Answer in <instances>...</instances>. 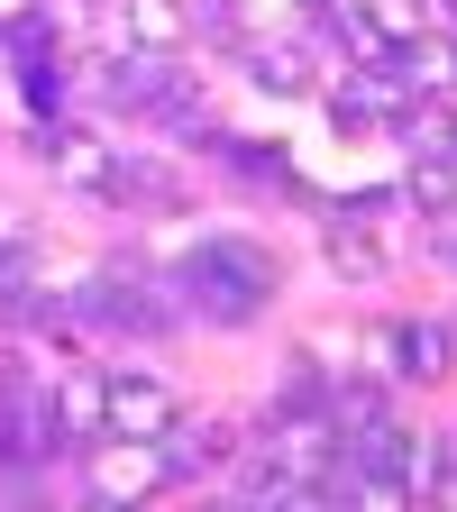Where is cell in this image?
<instances>
[{"mask_svg":"<svg viewBox=\"0 0 457 512\" xmlns=\"http://www.w3.org/2000/svg\"><path fill=\"white\" fill-rule=\"evenodd\" d=\"M156 293L174 302V320L247 330V320H266V302L284 293V256L256 247V238H238V229H211L202 247H183L174 266H156Z\"/></svg>","mask_w":457,"mask_h":512,"instance_id":"1","label":"cell"},{"mask_svg":"<svg viewBox=\"0 0 457 512\" xmlns=\"http://www.w3.org/2000/svg\"><path fill=\"white\" fill-rule=\"evenodd\" d=\"M64 311H74V330H110V339H165L174 330V302L156 293L147 256H110V266H92L74 293H64Z\"/></svg>","mask_w":457,"mask_h":512,"instance_id":"2","label":"cell"},{"mask_svg":"<svg viewBox=\"0 0 457 512\" xmlns=\"http://www.w3.org/2000/svg\"><path fill=\"white\" fill-rule=\"evenodd\" d=\"M357 357L375 384H439L448 375V320H375V330H357Z\"/></svg>","mask_w":457,"mask_h":512,"instance_id":"3","label":"cell"},{"mask_svg":"<svg viewBox=\"0 0 457 512\" xmlns=\"http://www.w3.org/2000/svg\"><path fill=\"white\" fill-rule=\"evenodd\" d=\"M183 421V394L147 366H101V439H165Z\"/></svg>","mask_w":457,"mask_h":512,"instance_id":"4","label":"cell"},{"mask_svg":"<svg viewBox=\"0 0 457 512\" xmlns=\"http://www.w3.org/2000/svg\"><path fill=\"white\" fill-rule=\"evenodd\" d=\"M83 467H92V494H110V503H147V494L174 485V467H165L156 439H92Z\"/></svg>","mask_w":457,"mask_h":512,"instance_id":"5","label":"cell"},{"mask_svg":"<svg viewBox=\"0 0 457 512\" xmlns=\"http://www.w3.org/2000/svg\"><path fill=\"white\" fill-rule=\"evenodd\" d=\"M156 448H165L174 485H192V476H229V467H238V448H247V430H238V421H192V412H183Z\"/></svg>","mask_w":457,"mask_h":512,"instance_id":"6","label":"cell"},{"mask_svg":"<svg viewBox=\"0 0 457 512\" xmlns=\"http://www.w3.org/2000/svg\"><path fill=\"white\" fill-rule=\"evenodd\" d=\"M202 156H211L220 174H238L247 192L302 202V174H293V156H284V147H266V138H229V128H211V138H202Z\"/></svg>","mask_w":457,"mask_h":512,"instance_id":"7","label":"cell"},{"mask_svg":"<svg viewBox=\"0 0 457 512\" xmlns=\"http://www.w3.org/2000/svg\"><path fill=\"white\" fill-rule=\"evenodd\" d=\"M119 119H156V101L174 92V55H138V46H119L110 64H101V83H92Z\"/></svg>","mask_w":457,"mask_h":512,"instance_id":"8","label":"cell"},{"mask_svg":"<svg viewBox=\"0 0 457 512\" xmlns=\"http://www.w3.org/2000/svg\"><path fill=\"white\" fill-rule=\"evenodd\" d=\"M110 202H128V211H183L192 183L156 147H110Z\"/></svg>","mask_w":457,"mask_h":512,"instance_id":"9","label":"cell"},{"mask_svg":"<svg viewBox=\"0 0 457 512\" xmlns=\"http://www.w3.org/2000/svg\"><path fill=\"white\" fill-rule=\"evenodd\" d=\"M37 156L55 165V183H74V192H101V202H110V138H92V128H74V119H55Z\"/></svg>","mask_w":457,"mask_h":512,"instance_id":"10","label":"cell"},{"mask_svg":"<svg viewBox=\"0 0 457 512\" xmlns=\"http://www.w3.org/2000/svg\"><path fill=\"white\" fill-rule=\"evenodd\" d=\"M320 256L348 275V284H384V247H375V220L348 202V211H330L320 220Z\"/></svg>","mask_w":457,"mask_h":512,"instance_id":"11","label":"cell"},{"mask_svg":"<svg viewBox=\"0 0 457 512\" xmlns=\"http://www.w3.org/2000/svg\"><path fill=\"white\" fill-rule=\"evenodd\" d=\"M119 46H138V55H183V46H192L183 0H119Z\"/></svg>","mask_w":457,"mask_h":512,"instance_id":"12","label":"cell"},{"mask_svg":"<svg viewBox=\"0 0 457 512\" xmlns=\"http://www.w3.org/2000/svg\"><path fill=\"white\" fill-rule=\"evenodd\" d=\"M238 74L266 92V101H293V92H311V74H302V55L293 46H256V37H238Z\"/></svg>","mask_w":457,"mask_h":512,"instance_id":"13","label":"cell"},{"mask_svg":"<svg viewBox=\"0 0 457 512\" xmlns=\"http://www.w3.org/2000/svg\"><path fill=\"white\" fill-rule=\"evenodd\" d=\"M403 202H412L421 220H457V165L421 147V156H412V174H403Z\"/></svg>","mask_w":457,"mask_h":512,"instance_id":"14","label":"cell"},{"mask_svg":"<svg viewBox=\"0 0 457 512\" xmlns=\"http://www.w3.org/2000/svg\"><path fill=\"white\" fill-rule=\"evenodd\" d=\"M183 19H192V37H211V46H238L247 37V10H238V0H183Z\"/></svg>","mask_w":457,"mask_h":512,"instance_id":"15","label":"cell"},{"mask_svg":"<svg viewBox=\"0 0 457 512\" xmlns=\"http://www.w3.org/2000/svg\"><path fill=\"white\" fill-rule=\"evenodd\" d=\"M339 503H348V512H421L394 476H357V467H348V494H339Z\"/></svg>","mask_w":457,"mask_h":512,"instance_id":"16","label":"cell"},{"mask_svg":"<svg viewBox=\"0 0 457 512\" xmlns=\"http://www.w3.org/2000/svg\"><path fill=\"white\" fill-rule=\"evenodd\" d=\"M19 74H28L37 110H64V92H74V64H64V55H37V64H19Z\"/></svg>","mask_w":457,"mask_h":512,"instance_id":"17","label":"cell"},{"mask_svg":"<svg viewBox=\"0 0 457 512\" xmlns=\"http://www.w3.org/2000/svg\"><path fill=\"white\" fill-rule=\"evenodd\" d=\"M421 10V28H457V0H412Z\"/></svg>","mask_w":457,"mask_h":512,"instance_id":"18","label":"cell"},{"mask_svg":"<svg viewBox=\"0 0 457 512\" xmlns=\"http://www.w3.org/2000/svg\"><path fill=\"white\" fill-rule=\"evenodd\" d=\"M74 512H138V503H110V494H83Z\"/></svg>","mask_w":457,"mask_h":512,"instance_id":"19","label":"cell"},{"mask_svg":"<svg viewBox=\"0 0 457 512\" xmlns=\"http://www.w3.org/2000/svg\"><path fill=\"white\" fill-rule=\"evenodd\" d=\"M448 256H457V247H448Z\"/></svg>","mask_w":457,"mask_h":512,"instance_id":"20","label":"cell"}]
</instances>
